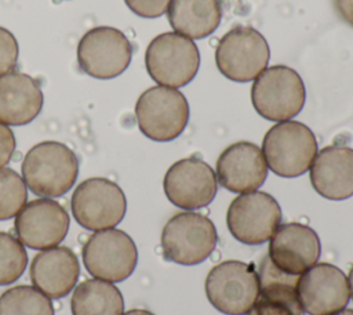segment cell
Here are the masks:
<instances>
[{"instance_id": "d6986e66", "label": "cell", "mask_w": 353, "mask_h": 315, "mask_svg": "<svg viewBox=\"0 0 353 315\" xmlns=\"http://www.w3.org/2000/svg\"><path fill=\"white\" fill-rule=\"evenodd\" d=\"M80 276L74 251L66 246L40 250L30 262V280L50 298H62L72 292Z\"/></svg>"}, {"instance_id": "cb8c5ba5", "label": "cell", "mask_w": 353, "mask_h": 315, "mask_svg": "<svg viewBox=\"0 0 353 315\" xmlns=\"http://www.w3.org/2000/svg\"><path fill=\"white\" fill-rule=\"evenodd\" d=\"M0 315H55L50 297L34 286L19 285L0 294Z\"/></svg>"}, {"instance_id": "6da1fadb", "label": "cell", "mask_w": 353, "mask_h": 315, "mask_svg": "<svg viewBox=\"0 0 353 315\" xmlns=\"http://www.w3.org/2000/svg\"><path fill=\"white\" fill-rule=\"evenodd\" d=\"M25 185L37 196L65 195L79 175V159L65 144L43 141L33 145L21 164Z\"/></svg>"}, {"instance_id": "9a60e30c", "label": "cell", "mask_w": 353, "mask_h": 315, "mask_svg": "<svg viewBox=\"0 0 353 315\" xmlns=\"http://www.w3.org/2000/svg\"><path fill=\"white\" fill-rule=\"evenodd\" d=\"M296 292L303 311L309 315H332L343 309L350 300L346 275L327 262L306 269L298 279Z\"/></svg>"}, {"instance_id": "f546056e", "label": "cell", "mask_w": 353, "mask_h": 315, "mask_svg": "<svg viewBox=\"0 0 353 315\" xmlns=\"http://www.w3.org/2000/svg\"><path fill=\"white\" fill-rule=\"evenodd\" d=\"M332 6L338 17L353 28V0H332Z\"/></svg>"}, {"instance_id": "484cf974", "label": "cell", "mask_w": 353, "mask_h": 315, "mask_svg": "<svg viewBox=\"0 0 353 315\" xmlns=\"http://www.w3.org/2000/svg\"><path fill=\"white\" fill-rule=\"evenodd\" d=\"M26 198L23 178L12 169L0 167V221L15 217L25 206Z\"/></svg>"}, {"instance_id": "8fae6325", "label": "cell", "mask_w": 353, "mask_h": 315, "mask_svg": "<svg viewBox=\"0 0 353 315\" xmlns=\"http://www.w3.org/2000/svg\"><path fill=\"white\" fill-rule=\"evenodd\" d=\"M80 69L95 79H113L121 75L132 58L127 36L112 26H97L83 35L77 44Z\"/></svg>"}, {"instance_id": "ffe728a7", "label": "cell", "mask_w": 353, "mask_h": 315, "mask_svg": "<svg viewBox=\"0 0 353 315\" xmlns=\"http://www.w3.org/2000/svg\"><path fill=\"white\" fill-rule=\"evenodd\" d=\"M310 182L314 191L330 200L353 196V149L330 145L316 153L310 164Z\"/></svg>"}, {"instance_id": "7402d4cb", "label": "cell", "mask_w": 353, "mask_h": 315, "mask_svg": "<svg viewBox=\"0 0 353 315\" xmlns=\"http://www.w3.org/2000/svg\"><path fill=\"white\" fill-rule=\"evenodd\" d=\"M167 14L171 28L193 40L215 32L222 19V7L219 0H171Z\"/></svg>"}, {"instance_id": "ac0fdd59", "label": "cell", "mask_w": 353, "mask_h": 315, "mask_svg": "<svg viewBox=\"0 0 353 315\" xmlns=\"http://www.w3.org/2000/svg\"><path fill=\"white\" fill-rule=\"evenodd\" d=\"M259 293L245 315H305L296 285L299 276L280 271L266 256L258 269Z\"/></svg>"}, {"instance_id": "e0dca14e", "label": "cell", "mask_w": 353, "mask_h": 315, "mask_svg": "<svg viewBox=\"0 0 353 315\" xmlns=\"http://www.w3.org/2000/svg\"><path fill=\"white\" fill-rule=\"evenodd\" d=\"M266 175L268 164L262 149L252 142H234L216 160L218 182L230 192H252L265 182Z\"/></svg>"}, {"instance_id": "7c38bea8", "label": "cell", "mask_w": 353, "mask_h": 315, "mask_svg": "<svg viewBox=\"0 0 353 315\" xmlns=\"http://www.w3.org/2000/svg\"><path fill=\"white\" fill-rule=\"evenodd\" d=\"M281 221L277 200L266 192L252 191L232 200L226 213L230 233L245 245H261L272 238Z\"/></svg>"}, {"instance_id": "9c48e42d", "label": "cell", "mask_w": 353, "mask_h": 315, "mask_svg": "<svg viewBox=\"0 0 353 315\" xmlns=\"http://www.w3.org/2000/svg\"><path fill=\"white\" fill-rule=\"evenodd\" d=\"M205 293L219 312L245 315L259 293L256 269L252 265L229 260L211 268L205 279Z\"/></svg>"}, {"instance_id": "30bf717a", "label": "cell", "mask_w": 353, "mask_h": 315, "mask_svg": "<svg viewBox=\"0 0 353 315\" xmlns=\"http://www.w3.org/2000/svg\"><path fill=\"white\" fill-rule=\"evenodd\" d=\"M81 257L88 274L113 283L125 280L134 272L138 250L130 235L121 229L109 228L88 236Z\"/></svg>"}, {"instance_id": "3957f363", "label": "cell", "mask_w": 353, "mask_h": 315, "mask_svg": "<svg viewBox=\"0 0 353 315\" xmlns=\"http://www.w3.org/2000/svg\"><path fill=\"white\" fill-rule=\"evenodd\" d=\"M306 98L301 76L290 66L273 65L261 72L251 87L255 111L268 120L283 122L296 116Z\"/></svg>"}, {"instance_id": "4316f807", "label": "cell", "mask_w": 353, "mask_h": 315, "mask_svg": "<svg viewBox=\"0 0 353 315\" xmlns=\"http://www.w3.org/2000/svg\"><path fill=\"white\" fill-rule=\"evenodd\" d=\"M19 47L14 35L0 26V76L11 72L18 62Z\"/></svg>"}, {"instance_id": "2e32d148", "label": "cell", "mask_w": 353, "mask_h": 315, "mask_svg": "<svg viewBox=\"0 0 353 315\" xmlns=\"http://www.w3.org/2000/svg\"><path fill=\"white\" fill-rule=\"evenodd\" d=\"M320 249L319 236L310 227L288 222L272 235L268 257L280 271L299 276L317 262Z\"/></svg>"}, {"instance_id": "277c9868", "label": "cell", "mask_w": 353, "mask_h": 315, "mask_svg": "<svg viewBox=\"0 0 353 315\" xmlns=\"http://www.w3.org/2000/svg\"><path fill=\"white\" fill-rule=\"evenodd\" d=\"M145 65L149 76L159 86L183 87L199 70V48L192 39L176 32H165L149 43Z\"/></svg>"}, {"instance_id": "5b68a950", "label": "cell", "mask_w": 353, "mask_h": 315, "mask_svg": "<svg viewBox=\"0 0 353 315\" xmlns=\"http://www.w3.org/2000/svg\"><path fill=\"white\" fill-rule=\"evenodd\" d=\"M135 117L143 135L153 141L175 140L189 120L185 95L171 87L154 86L145 90L135 104Z\"/></svg>"}, {"instance_id": "4dcf8cb0", "label": "cell", "mask_w": 353, "mask_h": 315, "mask_svg": "<svg viewBox=\"0 0 353 315\" xmlns=\"http://www.w3.org/2000/svg\"><path fill=\"white\" fill-rule=\"evenodd\" d=\"M123 315H154L148 309H141V308H135V309H130L127 312H123Z\"/></svg>"}, {"instance_id": "d6a6232c", "label": "cell", "mask_w": 353, "mask_h": 315, "mask_svg": "<svg viewBox=\"0 0 353 315\" xmlns=\"http://www.w3.org/2000/svg\"><path fill=\"white\" fill-rule=\"evenodd\" d=\"M332 315H353V309H341V311H338V312H335V314H332Z\"/></svg>"}, {"instance_id": "83f0119b", "label": "cell", "mask_w": 353, "mask_h": 315, "mask_svg": "<svg viewBox=\"0 0 353 315\" xmlns=\"http://www.w3.org/2000/svg\"><path fill=\"white\" fill-rule=\"evenodd\" d=\"M127 7L142 18H157L167 12L171 0H124Z\"/></svg>"}, {"instance_id": "52a82bcc", "label": "cell", "mask_w": 353, "mask_h": 315, "mask_svg": "<svg viewBox=\"0 0 353 315\" xmlns=\"http://www.w3.org/2000/svg\"><path fill=\"white\" fill-rule=\"evenodd\" d=\"M216 229L210 218L193 211L172 216L161 232V249L168 261L194 265L214 251Z\"/></svg>"}, {"instance_id": "8992f818", "label": "cell", "mask_w": 353, "mask_h": 315, "mask_svg": "<svg viewBox=\"0 0 353 315\" xmlns=\"http://www.w3.org/2000/svg\"><path fill=\"white\" fill-rule=\"evenodd\" d=\"M270 50L266 39L254 28L239 25L216 44L215 64L228 79L239 83L254 80L266 69Z\"/></svg>"}, {"instance_id": "1f68e13d", "label": "cell", "mask_w": 353, "mask_h": 315, "mask_svg": "<svg viewBox=\"0 0 353 315\" xmlns=\"http://www.w3.org/2000/svg\"><path fill=\"white\" fill-rule=\"evenodd\" d=\"M347 282H349L350 296H352V298H353V265H352V268H350V271H349V279H347Z\"/></svg>"}, {"instance_id": "5bb4252c", "label": "cell", "mask_w": 353, "mask_h": 315, "mask_svg": "<svg viewBox=\"0 0 353 315\" xmlns=\"http://www.w3.org/2000/svg\"><path fill=\"white\" fill-rule=\"evenodd\" d=\"M164 193L176 207L194 210L208 206L218 191V181L210 164L199 158L175 162L163 181Z\"/></svg>"}, {"instance_id": "d4e9b609", "label": "cell", "mask_w": 353, "mask_h": 315, "mask_svg": "<svg viewBox=\"0 0 353 315\" xmlns=\"http://www.w3.org/2000/svg\"><path fill=\"white\" fill-rule=\"evenodd\" d=\"M28 265V253L18 238L0 232V285L17 282Z\"/></svg>"}, {"instance_id": "603a6c76", "label": "cell", "mask_w": 353, "mask_h": 315, "mask_svg": "<svg viewBox=\"0 0 353 315\" xmlns=\"http://www.w3.org/2000/svg\"><path fill=\"white\" fill-rule=\"evenodd\" d=\"M70 309L72 315H123L124 300L112 282L94 278L74 287Z\"/></svg>"}, {"instance_id": "44dd1931", "label": "cell", "mask_w": 353, "mask_h": 315, "mask_svg": "<svg viewBox=\"0 0 353 315\" xmlns=\"http://www.w3.org/2000/svg\"><path fill=\"white\" fill-rule=\"evenodd\" d=\"M44 95L40 83L23 72L0 76V122L7 126H23L41 112Z\"/></svg>"}, {"instance_id": "f1b7e54d", "label": "cell", "mask_w": 353, "mask_h": 315, "mask_svg": "<svg viewBox=\"0 0 353 315\" xmlns=\"http://www.w3.org/2000/svg\"><path fill=\"white\" fill-rule=\"evenodd\" d=\"M15 151V137L12 130L0 122V167H4Z\"/></svg>"}, {"instance_id": "ba28073f", "label": "cell", "mask_w": 353, "mask_h": 315, "mask_svg": "<svg viewBox=\"0 0 353 315\" xmlns=\"http://www.w3.org/2000/svg\"><path fill=\"white\" fill-rule=\"evenodd\" d=\"M70 209L80 227L95 232L116 227L124 218L127 200L116 182L92 177L74 188Z\"/></svg>"}, {"instance_id": "4fadbf2b", "label": "cell", "mask_w": 353, "mask_h": 315, "mask_svg": "<svg viewBox=\"0 0 353 315\" xmlns=\"http://www.w3.org/2000/svg\"><path fill=\"white\" fill-rule=\"evenodd\" d=\"M14 229L23 246L34 250L50 249L66 238L69 214L50 198L34 199L25 203L15 216Z\"/></svg>"}, {"instance_id": "7a4b0ae2", "label": "cell", "mask_w": 353, "mask_h": 315, "mask_svg": "<svg viewBox=\"0 0 353 315\" xmlns=\"http://www.w3.org/2000/svg\"><path fill=\"white\" fill-rule=\"evenodd\" d=\"M268 167L280 177L292 178L310 169L317 153L313 131L301 122L283 120L270 127L262 141Z\"/></svg>"}]
</instances>
